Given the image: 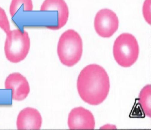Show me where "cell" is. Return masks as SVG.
I'll return each instance as SVG.
<instances>
[{
  "label": "cell",
  "instance_id": "3957f363",
  "mask_svg": "<svg viewBox=\"0 0 151 130\" xmlns=\"http://www.w3.org/2000/svg\"><path fill=\"white\" fill-rule=\"evenodd\" d=\"M30 46V39L27 31L20 28L11 30L6 34L4 48L6 57L11 63H19L27 57Z\"/></svg>",
  "mask_w": 151,
  "mask_h": 130
},
{
  "label": "cell",
  "instance_id": "7c38bea8",
  "mask_svg": "<svg viewBox=\"0 0 151 130\" xmlns=\"http://www.w3.org/2000/svg\"><path fill=\"white\" fill-rule=\"evenodd\" d=\"M0 28L5 33H8L11 30L9 21L5 10L0 6Z\"/></svg>",
  "mask_w": 151,
  "mask_h": 130
},
{
  "label": "cell",
  "instance_id": "277c9868",
  "mask_svg": "<svg viewBox=\"0 0 151 130\" xmlns=\"http://www.w3.org/2000/svg\"><path fill=\"white\" fill-rule=\"evenodd\" d=\"M113 54L115 60L121 66L128 68L134 65L139 54V46L135 37L128 33L120 34L115 42Z\"/></svg>",
  "mask_w": 151,
  "mask_h": 130
},
{
  "label": "cell",
  "instance_id": "5b68a950",
  "mask_svg": "<svg viewBox=\"0 0 151 130\" xmlns=\"http://www.w3.org/2000/svg\"><path fill=\"white\" fill-rule=\"evenodd\" d=\"M119 24L116 14L111 10L104 9L97 13L94 19V25L96 32L100 36L108 38L117 31Z\"/></svg>",
  "mask_w": 151,
  "mask_h": 130
},
{
  "label": "cell",
  "instance_id": "52a82bcc",
  "mask_svg": "<svg viewBox=\"0 0 151 130\" xmlns=\"http://www.w3.org/2000/svg\"><path fill=\"white\" fill-rule=\"evenodd\" d=\"M68 125L70 129H93L95 127V121L91 111L79 107L73 108L70 111Z\"/></svg>",
  "mask_w": 151,
  "mask_h": 130
},
{
  "label": "cell",
  "instance_id": "7a4b0ae2",
  "mask_svg": "<svg viewBox=\"0 0 151 130\" xmlns=\"http://www.w3.org/2000/svg\"><path fill=\"white\" fill-rule=\"evenodd\" d=\"M83 42L79 34L73 29L64 31L59 39L57 48L58 58L64 65L72 67L81 60Z\"/></svg>",
  "mask_w": 151,
  "mask_h": 130
},
{
  "label": "cell",
  "instance_id": "30bf717a",
  "mask_svg": "<svg viewBox=\"0 0 151 130\" xmlns=\"http://www.w3.org/2000/svg\"><path fill=\"white\" fill-rule=\"evenodd\" d=\"M138 101L142 110L145 115L151 118V85H147L141 90Z\"/></svg>",
  "mask_w": 151,
  "mask_h": 130
},
{
  "label": "cell",
  "instance_id": "ba28073f",
  "mask_svg": "<svg viewBox=\"0 0 151 130\" xmlns=\"http://www.w3.org/2000/svg\"><path fill=\"white\" fill-rule=\"evenodd\" d=\"M42 118L39 111L32 107L26 108L18 114L16 121L18 130L40 129Z\"/></svg>",
  "mask_w": 151,
  "mask_h": 130
},
{
  "label": "cell",
  "instance_id": "9c48e42d",
  "mask_svg": "<svg viewBox=\"0 0 151 130\" xmlns=\"http://www.w3.org/2000/svg\"><path fill=\"white\" fill-rule=\"evenodd\" d=\"M40 10L41 11H57V23L51 30L60 29L68 22L69 16V10L65 0H44L41 5Z\"/></svg>",
  "mask_w": 151,
  "mask_h": 130
},
{
  "label": "cell",
  "instance_id": "4fadbf2b",
  "mask_svg": "<svg viewBox=\"0 0 151 130\" xmlns=\"http://www.w3.org/2000/svg\"><path fill=\"white\" fill-rule=\"evenodd\" d=\"M143 13L146 22L150 24V0H145L143 7Z\"/></svg>",
  "mask_w": 151,
  "mask_h": 130
},
{
  "label": "cell",
  "instance_id": "8992f818",
  "mask_svg": "<svg viewBox=\"0 0 151 130\" xmlns=\"http://www.w3.org/2000/svg\"><path fill=\"white\" fill-rule=\"evenodd\" d=\"M4 85L5 89L12 90V99L16 101L24 100L30 91V86L27 79L18 72L9 74L5 80Z\"/></svg>",
  "mask_w": 151,
  "mask_h": 130
},
{
  "label": "cell",
  "instance_id": "6da1fadb",
  "mask_svg": "<svg viewBox=\"0 0 151 130\" xmlns=\"http://www.w3.org/2000/svg\"><path fill=\"white\" fill-rule=\"evenodd\" d=\"M77 87L79 95L84 101L90 105H98L104 101L109 94V78L102 66L90 64L80 72Z\"/></svg>",
  "mask_w": 151,
  "mask_h": 130
},
{
  "label": "cell",
  "instance_id": "8fae6325",
  "mask_svg": "<svg viewBox=\"0 0 151 130\" xmlns=\"http://www.w3.org/2000/svg\"><path fill=\"white\" fill-rule=\"evenodd\" d=\"M21 9L25 12L32 11L33 9L32 0H12L9 9L12 17L13 18Z\"/></svg>",
  "mask_w": 151,
  "mask_h": 130
}]
</instances>
